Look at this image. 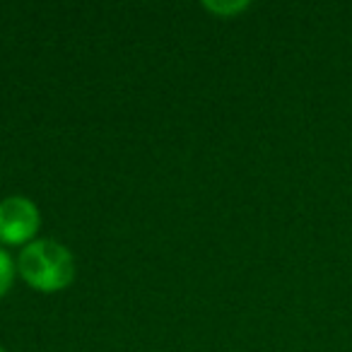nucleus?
Wrapping results in <instances>:
<instances>
[{"instance_id":"5","label":"nucleus","mask_w":352,"mask_h":352,"mask_svg":"<svg viewBox=\"0 0 352 352\" xmlns=\"http://www.w3.org/2000/svg\"><path fill=\"white\" fill-rule=\"evenodd\" d=\"M0 352H6V350H3V345H0Z\"/></svg>"},{"instance_id":"3","label":"nucleus","mask_w":352,"mask_h":352,"mask_svg":"<svg viewBox=\"0 0 352 352\" xmlns=\"http://www.w3.org/2000/svg\"><path fill=\"white\" fill-rule=\"evenodd\" d=\"M15 273H17L15 261H12V256L0 246V297H6L8 289L12 287V283H15Z\"/></svg>"},{"instance_id":"2","label":"nucleus","mask_w":352,"mask_h":352,"mask_svg":"<svg viewBox=\"0 0 352 352\" xmlns=\"http://www.w3.org/2000/svg\"><path fill=\"white\" fill-rule=\"evenodd\" d=\"M39 227L41 212L32 198L8 196L0 201V244H32Z\"/></svg>"},{"instance_id":"1","label":"nucleus","mask_w":352,"mask_h":352,"mask_svg":"<svg viewBox=\"0 0 352 352\" xmlns=\"http://www.w3.org/2000/svg\"><path fill=\"white\" fill-rule=\"evenodd\" d=\"M17 273L39 292H60L75 280V258L56 239H34L17 256Z\"/></svg>"},{"instance_id":"4","label":"nucleus","mask_w":352,"mask_h":352,"mask_svg":"<svg viewBox=\"0 0 352 352\" xmlns=\"http://www.w3.org/2000/svg\"><path fill=\"white\" fill-rule=\"evenodd\" d=\"M203 6H206L210 12H220V15H234V12L246 10V8H249V3H246V0H241V3H217V0H208V3H203Z\"/></svg>"}]
</instances>
